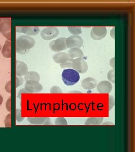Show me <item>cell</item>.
<instances>
[{
    "mask_svg": "<svg viewBox=\"0 0 135 152\" xmlns=\"http://www.w3.org/2000/svg\"><path fill=\"white\" fill-rule=\"evenodd\" d=\"M36 41L32 37L27 35L21 36L16 38V53L19 54H26L34 47Z\"/></svg>",
    "mask_w": 135,
    "mask_h": 152,
    "instance_id": "obj_1",
    "label": "cell"
},
{
    "mask_svg": "<svg viewBox=\"0 0 135 152\" xmlns=\"http://www.w3.org/2000/svg\"><path fill=\"white\" fill-rule=\"evenodd\" d=\"M62 80L66 86H73L78 83L80 76L79 73L73 69H66L62 72Z\"/></svg>",
    "mask_w": 135,
    "mask_h": 152,
    "instance_id": "obj_2",
    "label": "cell"
},
{
    "mask_svg": "<svg viewBox=\"0 0 135 152\" xmlns=\"http://www.w3.org/2000/svg\"><path fill=\"white\" fill-rule=\"evenodd\" d=\"M11 19L10 18H3L0 23V32L10 41L11 39Z\"/></svg>",
    "mask_w": 135,
    "mask_h": 152,
    "instance_id": "obj_3",
    "label": "cell"
},
{
    "mask_svg": "<svg viewBox=\"0 0 135 152\" xmlns=\"http://www.w3.org/2000/svg\"><path fill=\"white\" fill-rule=\"evenodd\" d=\"M66 38L65 37H60L52 41L49 45L50 49L55 53H59L60 51L66 50Z\"/></svg>",
    "mask_w": 135,
    "mask_h": 152,
    "instance_id": "obj_4",
    "label": "cell"
},
{
    "mask_svg": "<svg viewBox=\"0 0 135 152\" xmlns=\"http://www.w3.org/2000/svg\"><path fill=\"white\" fill-rule=\"evenodd\" d=\"M83 44V40L78 35H72L66 38V45L67 49L80 48Z\"/></svg>",
    "mask_w": 135,
    "mask_h": 152,
    "instance_id": "obj_5",
    "label": "cell"
},
{
    "mask_svg": "<svg viewBox=\"0 0 135 152\" xmlns=\"http://www.w3.org/2000/svg\"><path fill=\"white\" fill-rule=\"evenodd\" d=\"M59 34V29L55 27H48L42 29L41 36L45 40H50L56 37Z\"/></svg>",
    "mask_w": 135,
    "mask_h": 152,
    "instance_id": "obj_6",
    "label": "cell"
},
{
    "mask_svg": "<svg viewBox=\"0 0 135 152\" xmlns=\"http://www.w3.org/2000/svg\"><path fill=\"white\" fill-rule=\"evenodd\" d=\"M72 67L78 73H85L88 70L87 63L82 58H76L73 59Z\"/></svg>",
    "mask_w": 135,
    "mask_h": 152,
    "instance_id": "obj_7",
    "label": "cell"
},
{
    "mask_svg": "<svg viewBox=\"0 0 135 152\" xmlns=\"http://www.w3.org/2000/svg\"><path fill=\"white\" fill-rule=\"evenodd\" d=\"M107 34L106 27H93L91 31V37L95 40H101L105 37Z\"/></svg>",
    "mask_w": 135,
    "mask_h": 152,
    "instance_id": "obj_8",
    "label": "cell"
},
{
    "mask_svg": "<svg viewBox=\"0 0 135 152\" xmlns=\"http://www.w3.org/2000/svg\"><path fill=\"white\" fill-rule=\"evenodd\" d=\"M24 88L28 94H34L41 92L43 89V87L39 82L29 81L26 82Z\"/></svg>",
    "mask_w": 135,
    "mask_h": 152,
    "instance_id": "obj_9",
    "label": "cell"
},
{
    "mask_svg": "<svg viewBox=\"0 0 135 152\" xmlns=\"http://www.w3.org/2000/svg\"><path fill=\"white\" fill-rule=\"evenodd\" d=\"M16 32L24 33L27 36H35L39 32L40 29L38 27H17Z\"/></svg>",
    "mask_w": 135,
    "mask_h": 152,
    "instance_id": "obj_10",
    "label": "cell"
},
{
    "mask_svg": "<svg viewBox=\"0 0 135 152\" xmlns=\"http://www.w3.org/2000/svg\"><path fill=\"white\" fill-rule=\"evenodd\" d=\"M97 90L100 94H109L112 90V85L108 81H103L97 84Z\"/></svg>",
    "mask_w": 135,
    "mask_h": 152,
    "instance_id": "obj_11",
    "label": "cell"
},
{
    "mask_svg": "<svg viewBox=\"0 0 135 152\" xmlns=\"http://www.w3.org/2000/svg\"><path fill=\"white\" fill-rule=\"evenodd\" d=\"M28 72L27 64L21 61H16V75L17 76H25Z\"/></svg>",
    "mask_w": 135,
    "mask_h": 152,
    "instance_id": "obj_12",
    "label": "cell"
},
{
    "mask_svg": "<svg viewBox=\"0 0 135 152\" xmlns=\"http://www.w3.org/2000/svg\"><path fill=\"white\" fill-rule=\"evenodd\" d=\"M54 62L57 64H63L70 60L68 54L66 53H59L54 55L53 57Z\"/></svg>",
    "mask_w": 135,
    "mask_h": 152,
    "instance_id": "obj_13",
    "label": "cell"
},
{
    "mask_svg": "<svg viewBox=\"0 0 135 152\" xmlns=\"http://www.w3.org/2000/svg\"><path fill=\"white\" fill-rule=\"evenodd\" d=\"M96 80L92 77H87L82 81V86L86 90L93 89L97 86Z\"/></svg>",
    "mask_w": 135,
    "mask_h": 152,
    "instance_id": "obj_14",
    "label": "cell"
},
{
    "mask_svg": "<svg viewBox=\"0 0 135 152\" xmlns=\"http://www.w3.org/2000/svg\"><path fill=\"white\" fill-rule=\"evenodd\" d=\"M28 122L33 125H44L50 122V119L48 117H28Z\"/></svg>",
    "mask_w": 135,
    "mask_h": 152,
    "instance_id": "obj_15",
    "label": "cell"
},
{
    "mask_svg": "<svg viewBox=\"0 0 135 152\" xmlns=\"http://www.w3.org/2000/svg\"><path fill=\"white\" fill-rule=\"evenodd\" d=\"M68 55L71 59L76 58H82L84 56V53L81 49L79 48H72L68 51Z\"/></svg>",
    "mask_w": 135,
    "mask_h": 152,
    "instance_id": "obj_16",
    "label": "cell"
},
{
    "mask_svg": "<svg viewBox=\"0 0 135 152\" xmlns=\"http://www.w3.org/2000/svg\"><path fill=\"white\" fill-rule=\"evenodd\" d=\"M2 54L4 57L10 58L11 56V42L9 40L6 41L3 48H2Z\"/></svg>",
    "mask_w": 135,
    "mask_h": 152,
    "instance_id": "obj_17",
    "label": "cell"
},
{
    "mask_svg": "<svg viewBox=\"0 0 135 152\" xmlns=\"http://www.w3.org/2000/svg\"><path fill=\"white\" fill-rule=\"evenodd\" d=\"M24 80L26 82L29 81H39L40 76L37 72H28L27 74L24 77Z\"/></svg>",
    "mask_w": 135,
    "mask_h": 152,
    "instance_id": "obj_18",
    "label": "cell"
},
{
    "mask_svg": "<svg viewBox=\"0 0 135 152\" xmlns=\"http://www.w3.org/2000/svg\"><path fill=\"white\" fill-rule=\"evenodd\" d=\"M103 118L102 117H91L89 118L86 122V125H99L103 122Z\"/></svg>",
    "mask_w": 135,
    "mask_h": 152,
    "instance_id": "obj_19",
    "label": "cell"
},
{
    "mask_svg": "<svg viewBox=\"0 0 135 152\" xmlns=\"http://www.w3.org/2000/svg\"><path fill=\"white\" fill-rule=\"evenodd\" d=\"M68 31L73 35H79L82 32L81 27L77 26H71L68 27Z\"/></svg>",
    "mask_w": 135,
    "mask_h": 152,
    "instance_id": "obj_20",
    "label": "cell"
},
{
    "mask_svg": "<svg viewBox=\"0 0 135 152\" xmlns=\"http://www.w3.org/2000/svg\"><path fill=\"white\" fill-rule=\"evenodd\" d=\"M55 125H67L68 123L64 118L63 117H59L57 118L55 120Z\"/></svg>",
    "mask_w": 135,
    "mask_h": 152,
    "instance_id": "obj_21",
    "label": "cell"
},
{
    "mask_svg": "<svg viewBox=\"0 0 135 152\" xmlns=\"http://www.w3.org/2000/svg\"><path fill=\"white\" fill-rule=\"evenodd\" d=\"M50 92L51 94H61L62 90L59 86H54L51 88L50 89Z\"/></svg>",
    "mask_w": 135,
    "mask_h": 152,
    "instance_id": "obj_22",
    "label": "cell"
},
{
    "mask_svg": "<svg viewBox=\"0 0 135 152\" xmlns=\"http://www.w3.org/2000/svg\"><path fill=\"white\" fill-rule=\"evenodd\" d=\"M108 79L109 81L114 83L115 79H114V69H112L108 72Z\"/></svg>",
    "mask_w": 135,
    "mask_h": 152,
    "instance_id": "obj_23",
    "label": "cell"
},
{
    "mask_svg": "<svg viewBox=\"0 0 135 152\" xmlns=\"http://www.w3.org/2000/svg\"><path fill=\"white\" fill-rule=\"evenodd\" d=\"M16 121L19 122H22L24 120V117L22 116V111L20 109H17L16 110Z\"/></svg>",
    "mask_w": 135,
    "mask_h": 152,
    "instance_id": "obj_24",
    "label": "cell"
},
{
    "mask_svg": "<svg viewBox=\"0 0 135 152\" xmlns=\"http://www.w3.org/2000/svg\"><path fill=\"white\" fill-rule=\"evenodd\" d=\"M5 125L6 127H11V114H8L5 119Z\"/></svg>",
    "mask_w": 135,
    "mask_h": 152,
    "instance_id": "obj_25",
    "label": "cell"
},
{
    "mask_svg": "<svg viewBox=\"0 0 135 152\" xmlns=\"http://www.w3.org/2000/svg\"><path fill=\"white\" fill-rule=\"evenodd\" d=\"M24 82V80L20 76H16V87L18 88L23 85Z\"/></svg>",
    "mask_w": 135,
    "mask_h": 152,
    "instance_id": "obj_26",
    "label": "cell"
},
{
    "mask_svg": "<svg viewBox=\"0 0 135 152\" xmlns=\"http://www.w3.org/2000/svg\"><path fill=\"white\" fill-rule=\"evenodd\" d=\"M73 59H71L69 61H68V62L65 63L63 64H60V66L61 68H68V67H72V63Z\"/></svg>",
    "mask_w": 135,
    "mask_h": 152,
    "instance_id": "obj_27",
    "label": "cell"
},
{
    "mask_svg": "<svg viewBox=\"0 0 135 152\" xmlns=\"http://www.w3.org/2000/svg\"><path fill=\"white\" fill-rule=\"evenodd\" d=\"M109 110H111L113 108L114 105V99L113 96H109Z\"/></svg>",
    "mask_w": 135,
    "mask_h": 152,
    "instance_id": "obj_28",
    "label": "cell"
},
{
    "mask_svg": "<svg viewBox=\"0 0 135 152\" xmlns=\"http://www.w3.org/2000/svg\"><path fill=\"white\" fill-rule=\"evenodd\" d=\"M6 107L7 110L9 111V112H10L11 111V98H10L8 99L6 104Z\"/></svg>",
    "mask_w": 135,
    "mask_h": 152,
    "instance_id": "obj_29",
    "label": "cell"
},
{
    "mask_svg": "<svg viewBox=\"0 0 135 152\" xmlns=\"http://www.w3.org/2000/svg\"><path fill=\"white\" fill-rule=\"evenodd\" d=\"M5 90L6 92L8 93L11 92V81L8 82L5 86Z\"/></svg>",
    "mask_w": 135,
    "mask_h": 152,
    "instance_id": "obj_30",
    "label": "cell"
},
{
    "mask_svg": "<svg viewBox=\"0 0 135 152\" xmlns=\"http://www.w3.org/2000/svg\"><path fill=\"white\" fill-rule=\"evenodd\" d=\"M2 102H3V98H2V96H1V95H0V106L1 105Z\"/></svg>",
    "mask_w": 135,
    "mask_h": 152,
    "instance_id": "obj_31",
    "label": "cell"
},
{
    "mask_svg": "<svg viewBox=\"0 0 135 152\" xmlns=\"http://www.w3.org/2000/svg\"><path fill=\"white\" fill-rule=\"evenodd\" d=\"M113 125L114 124L113 123H111V122H105V123H104L103 124V125Z\"/></svg>",
    "mask_w": 135,
    "mask_h": 152,
    "instance_id": "obj_32",
    "label": "cell"
},
{
    "mask_svg": "<svg viewBox=\"0 0 135 152\" xmlns=\"http://www.w3.org/2000/svg\"><path fill=\"white\" fill-rule=\"evenodd\" d=\"M70 93H80V94H82V92H80V91H71Z\"/></svg>",
    "mask_w": 135,
    "mask_h": 152,
    "instance_id": "obj_33",
    "label": "cell"
},
{
    "mask_svg": "<svg viewBox=\"0 0 135 152\" xmlns=\"http://www.w3.org/2000/svg\"><path fill=\"white\" fill-rule=\"evenodd\" d=\"M2 20V18H0V23H1Z\"/></svg>",
    "mask_w": 135,
    "mask_h": 152,
    "instance_id": "obj_34",
    "label": "cell"
},
{
    "mask_svg": "<svg viewBox=\"0 0 135 152\" xmlns=\"http://www.w3.org/2000/svg\"><path fill=\"white\" fill-rule=\"evenodd\" d=\"M1 49H2V46H1V45L0 44V51H1Z\"/></svg>",
    "mask_w": 135,
    "mask_h": 152,
    "instance_id": "obj_35",
    "label": "cell"
}]
</instances>
